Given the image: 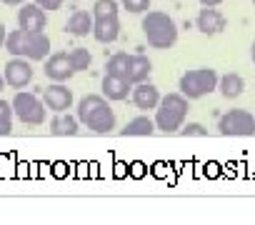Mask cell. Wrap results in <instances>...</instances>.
<instances>
[{"label":"cell","mask_w":255,"mask_h":225,"mask_svg":"<svg viewBox=\"0 0 255 225\" xmlns=\"http://www.w3.org/2000/svg\"><path fill=\"white\" fill-rule=\"evenodd\" d=\"M140 28H143V35H145L148 45L155 48V50H168V48H173L175 40H178V25H175V20H173L168 13H163V10H148V13L143 15Z\"/></svg>","instance_id":"cell-4"},{"label":"cell","mask_w":255,"mask_h":225,"mask_svg":"<svg viewBox=\"0 0 255 225\" xmlns=\"http://www.w3.org/2000/svg\"><path fill=\"white\" fill-rule=\"evenodd\" d=\"M180 135H208V128L203 125V123H188V125H183L180 130H178Z\"/></svg>","instance_id":"cell-26"},{"label":"cell","mask_w":255,"mask_h":225,"mask_svg":"<svg viewBox=\"0 0 255 225\" xmlns=\"http://www.w3.org/2000/svg\"><path fill=\"white\" fill-rule=\"evenodd\" d=\"M253 3H255V0H253Z\"/></svg>","instance_id":"cell-33"},{"label":"cell","mask_w":255,"mask_h":225,"mask_svg":"<svg viewBox=\"0 0 255 225\" xmlns=\"http://www.w3.org/2000/svg\"><path fill=\"white\" fill-rule=\"evenodd\" d=\"M188 110H190V100L178 90V93H168L165 98H160L158 108H155V128L165 135L178 133L185 125L188 118Z\"/></svg>","instance_id":"cell-3"},{"label":"cell","mask_w":255,"mask_h":225,"mask_svg":"<svg viewBox=\"0 0 255 225\" xmlns=\"http://www.w3.org/2000/svg\"><path fill=\"white\" fill-rule=\"evenodd\" d=\"M0 3H3V5H10V8H13V5H23L25 0H0Z\"/></svg>","instance_id":"cell-29"},{"label":"cell","mask_w":255,"mask_h":225,"mask_svg":"<svg viewBox=\"0 0 255 225\" xmlns=\"http://www.w3.org/2000/svg\"><path fill=\"white\" fill-rule=\"evenodd\" d=\"M80 120L68 115V112H55V118L50 120V133L53 135H78Z\"/></svg>","instance_id":"cell-19"},{"label":"cell","mask_w":255,"mask_h":225,"mask_svg":"<svg viewBox=\"0 0 255 225\" xmlns=\"http://www.w3.org/2000/svg\"><path fill=\"white\" fill-rule=\"evenodd\" d=\"M78 120L93 133H110L115 130V110L105 95H85L78 103Z\"/></svg>","instance_id":"cell-1"},{"label":"cell","mask_w":255,"mask_h":225,"mask_svg":"<svg viewBox=\"0 0 255 225\" xmlns=\"http://www.w3.org/2000/svg\"><path fill=\"white\" fill-rule=\"evenodd\" d=\"M93 18H105V15H118V0H95L93 5Z\"/></svg>","instance_id":"cell-24"},{"label":"cell","mask_w":255,"mask_h":225,"mask_svg":"<svg viewBox=\"0 0 255 225\" xmlns=\"http://www.w3.org/2000/svg\"><path fill=\"white\" fill-rule=\"evenodd\" d=\"M13 103L0 98V135H10L13 130Z\"/></svg>","instance_id":"cell-23"},{"label":"cell","mask_w":255,"mask_h":225,"mask_svg":"<svg viewBox=\"0 0 255 225\" xmlns=\"http://www.w3.org/2000/svg\"><path fill=\"white\" fill-rule=\"evenodd\" d=\"M178 90L188 98V100H198L213 90H218V73L213 68H195L180 75L178 80Z\"/></svg>","instance_id":"cell-5"},{"label":"cell","mask_w":255,"mask_h":225,"mask_svg":"<svg viewBox=\"0 0 255 225\" xmlns=\"http://www.w3.org/2000/svg\"><path fill=\"white\" fill-rule=\"evenodd\" d=\"M5 38H8V30H5L3 23H0V48H5Z\"/></svg>","instance_id":"cell-28"},{"label":"cell","mask_w":255,"mask_h":225,"mask_svg":"<svg viewBox=\"0 0 255 225\" xmlns=\"http://www.w3.org/2000/svg\"><path fill=\"white\" fill-rule=\"evenodd\" d=\"M158 128H155V120H150L148 115H138L133 120H128L123 125V135H153Z\"/></svg>","instance_id":"cell-20"},{"label":"cell","mask_w":255,"mask_h":225,"mask_svg":"<svg viewBox=\"0 0 255 225\" xmlns=\"http://www.w3.org/2000/svg\"><path fill=\"white\" fill-rule=\"evenodd\" d=\"M250 60L255 63V40H253V45H250Z\"/></svg>","instance_id":"cell-31"},{"label":"cell","mask_w":255,"mask_h":225,"mask_svg":"<svg viewBox=\"0 0 255 225\" xmlns=\"http://www.w3.org/2000/svg\"><path fill=\"white\" fill-rule=\"evenodd\" d=\"M93 13H88V10H75L70 18H68V23H65V33H70V35H75V38H85L88 33H93Z\"/></svg>","instance_id":"cell-16"},{"label":"cell","mask_w":255,"mask_h":225,"mask_svg":"<svg viewBox=\"0 0 255 225\" xmlns=\"http://www.w3.org/2000/svg\"><path fill=\"white\" fill-rule=\"evenodd\" d=\"M130 98H133V105H135L138 110H155L158 103H160V90H158L153 83L143 80V83H135V85H133Z\"/></svg>","instance_id":"cell-13"},{"label":"cell","mask_w":255,"mask_h":225,"mask_svg":"<svg viewBox=\"0 0 255 225\" xmlns=\"http://www.w3.org/2000/svg\"><path fill=\"white\" fill-rule=\"evenodd\" d=\"M3 70H5V73H3L5 83H8L10 88H15V90L30 85V83H33V75H35L30 60H28V58H15V55H13V60L5 63Z\"/></svg>","instance_id":"cell-8"},{"label":"cell","mask_w":255,"mask_h":225,"mask_svg":"<svg viewBox=\"0 0 255 225\" xmlns=\"http://www.w3.org/2000/svg\"><path fill=\"white\" fill-rule=\"evenodd\" d=\"M150 73H153V63H150V58H148V55H143V53H138V55H130V68H128V80H130L133 85H135V83H143V80H148V78H150Z\"/></svg>","instance_id":"cell-17"},{"label":"cell","mask_w":255,"mask_h":225,"mask_svg":"<svg viewBox=\"0 0 255 225\" xmlns=\"http://www.w3.org/2000/svg\"><path fill=\"white\" fill-rule=\"evenodd\" d=\"M220 3H223V0H200V5H215V8H218Z\"/></svg>","instance_id":"cell-30"},{"label":"cell","mask_w":255,"mask_h":225,"mask_svg":"<svg viewBox=\"0 0 255 225\" xmlns=\"http://www.w3.org/2000/svg\"><path fill=\"white\" fill-rule=\"evenodd\" d=\"M45 103L43 98H38L35 93H25V90H18L15 98H13V112L15 118L25 125H43L45 123Z\"/></svg>","instance_id":"cell-6"},{"label":"cell","mask_w":255,"mask_h":225,"mask_svg":"<svg viewBox=\"0 0 255 225\" xmlns=\"http://www.w3.org/2000/svg\"><path fill=\"white\" fill-rule=\"evenodd\" d=\"M43 73H45V78L53 80V83H65L70 75H75L68 53H53V55L45 60V70H43Z\"/></svg>","instance_id":"cell-11"},{"label":"cell","mask_w":255,"mask_h":225,"mask_svg":"<svg viewBox=\"0 0 255 225\" xmlns=\"http://www.w3.org/2000/svg\"><path fill=\"white\" fill-rule=\"evenodd\" d=\"M128 68H130V55L128 53H115L105 60V73L125 78V80H128Z\"/></svg>","instance_id":"cell-21"},{"label":"cell","mask_w":255,"mask_h":225,"mask_svg":"<svg viewBox=\"0 0 255 225\" xmlns=\"http://www.w3.org/2000/svg\"><path fill=\"white\" fill-rule=\"evenodd\" d=\"M73 100H75L73 90L68 85H63V83H53V85H48L43 90V103L53 112H68L73 108Z\"/></svg>","instance_id":"cell-9"},{"label":"cell","mask_w":255,"mask_h":225,"mask_svg":"<svg viewBox=\"0 0 255 225\" xmlns=\"http://www.w3.org/2000/svg\"><path fill=\"white\" fill-rule=\"evenodd\" d=\"M220 135H255V115L245 108H233L218 120Z\"/></svg>","instance_id":"cell-7"},{"label":"cell","mask_w":255,"mask_h":225,"mask_svg":"<svg viewBox=\"0 0 255 225\" xmlns=\"http://www.w3.org/2000/svg\"><path fill=\"white\" fill-rule=\"evenodd\" d=\"M195 25H198V30H200L203 35H218V33L225 30L228 20H225V15H223L215 5H203V10H200L198 18H195Z\"/></svg>","instance_id":"cell-10"},{"label":"cell","mask_w":255,"mask_h":225,"mask_svg":"<svg viewBox=\"0 0 255 225\" xmlns=\"http://www.w3.org/2000/svg\"><path fill=\"white\" fill-rule=\"evenodd\" d=\"M45 25H48V13L38 3L20 5V10H18V28H23V30H45Z\"/></svg>","instance_id":"cell-12"},{"label":"cell","mask_w":255,"mask_h":225,"mask_svg":"<svg viewBox=\"0 0 255 225\" xmlns=\"http://www.w3.org/2000/svg\"><path fill=\"white\" fill-rule=\"evenodd\" d=\"M120 5H123L128 13L140 15V13H148V10H150V0H120Z\"/></svg>","instance_id":"cell-25"},{"label":"cell","mask_w":255,"mask_h":225,"mask_svg":"<svg viewBox=\"0 0 255 225\" xmlns=\"http://www.w3.org/2000/svg\"><path fill=\"white\" fill-rule=\"evenodd\" d=\"M5 48L15 58H28V60H45L50 53V38L43 30H10L5 38Z\"/></svg>","instance_id":"cell-2"},{"label":"cell","mask_w":255,"mask_h":225,"mask_svg":"<svg viewBox=\"0 0 255 225\" xmlns=\"http://www.w3.org/2000/svg\"><path fill=\"white\" fill-rule=\"evenodd\" d=\"M218 90L225 100H235L238 95H243L245 90V80L238 73H225L223 78H218Z\"/></svg>","instance_id":"cell-18"},{"label":"cell","mask_w":255,"mask_h":225,"mask_svg":"<svg viewBox=\"0 0 255 225\" xmlns=\"http://www.w3.org/2000/svg\"><path fill=\"white\" fill-rule=\"evenodd\" d=\"M100 90H103V95L108 100L120 103V100H128V95H130V90H133V83L125 80V78H118V75L105 73L103 80H100Z\"/></svg>","instance_id":"cell-14"},{"label":"cell","mask_w":255,"mask_h":225,"mask_svg":"<svg viewBox=\"0 0 255 225\" xmlns=\"http://www.w3.org/2000/svg\"><path fill=\"white\" fill-rule=\"evenodd\" d=\"M120 35V20L118 15H105V18H95L93 20V38L103 45L115 43Z\"/></svg>","instance_id":"cell-15"},{"label":"cell","mask_w":255,"mask_h":225,"mask_svg":"<svg viewBox=\"0 0 255 225\" xmlns=\"http://www.w3.org/2000/svg\"><path fill=\"white\" fill-rule=\"evenodd\" d=\"M35 3H38L43 10H48V13H53V10H60V8H63V0H35Z\"/></svg>","instance_id":"cell-27"},{"label":"cell","mask_w":255,"mask_h":225,"mask_svg":"<svg viewBox=\"0 0 255 225\" xmlns=\"http://www.w3.org/2000/svg\"><path fill=\"white\" fill-rule=\"evenodd\" d=\"M68 55H70V65H73V70H75V73L88 70V68H90V63H93V55H90V50H88V48H75V50H70Z\"/></svg>","instance_id":"cell-22"},{"label":"cell","mask_w":255,"mask_h":225,"mask_svg":"<svg viewBox=\"0 0 255 225\" xmlns=\"http://www.w3.org/2000/svg\"><path fill=\"white\" fill-rule=\"evenodd\" d=\"M3 85H5V78H3V75H0V90H3Z\"/></svg>","instance_id":"cell-32"}]
</instances>
